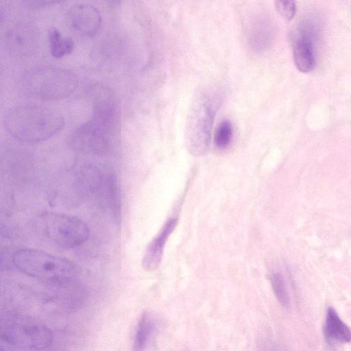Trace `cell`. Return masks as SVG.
I'll use <instances>...</instances> for the list:
<instances>
[{
    "label": "cell",
    "mask_w": 351,
    "mask_h": 351,
    "mask_svg": "<svg viewBox=\"0 0 351 351\" xmlns=\"http://www.w3.org/2000/svg\"><path fill=\"white\" fill-rule=\"evenodd\" d=\"M3 123L15 139L36 143L46 141L59 132L64 125L63 117L55 110L42 105L25 104L10 109Z\"/></svg>",
    "instance_id": "cell-1"
},
{
    "label": "cell",
    "mask_w": 351,
    "mask_h": 351,
    "mask_svg": "<svg viewBox=\"0 0 351 351\" xmlns=\"http://www.w3.org/2000/svg\"><path fill=\"white\" fill-rule=\"evenodd\" d=\"M12 262L25 275L51 285L66 284L75 274V267L70 261L36 249L17 250Z\"/></svg>",
    "instance_id": "cell-2"
},
{
    "label": "cell",
    "mask_w": 351,
    "mask_h": 351,
    "mask_svg": "<svg viewBox=\"0 0 351 351\" xmlns=\"http://www.w3.org/2000/svg\"><path fill=\"white\" fill-rule=\"evenodd\" d=\"M0 337L8 343L26 350H40L53 341L50 329L30 315L5 312L0 313Z\"/></svg>",
    "instance_id": "cell-3"
},
{
    "label": "cell",
    "mask_w": 351,
    "mask_h": 351,
    "mask_svg": "<svg viewBox=\"0 0 351 351\" xmlns=\"http://www.w3.org/2000/svg\"><path fill=\"white\" fill-rule=\"evenodd\" d=\"M77 85L78 79L74 73L51 66L33 69L22 80V87L27 94L46 100L66 98Z\"/></svg>",
    "instance_id": "cell-4"
},
{
    "label": "cell",
    "mask_w": 351,
    "mask_h": 351,
    "mask_svg": "<svg viewBox=\"0 0 351 351\" xmlns=\"http://www.w3.org/2000/svg\"><path fill=\"white\" fill-rule=\"evenodd\" d=\"M216 105L209 97L203 96L192 106L186 120L184 143L193 156H202L208 149Z\"/></svg>",
    "instance_id": "cell-5"
},
{
    "label": "cell",
    "mask_w": 351,
    "mask_h": 351,
    "mask_svg": "<svg viewBox=\"0 0 351 351\" xmlns=\"http://www.w3.org/2000/svg\"><path fill=\"white\" fill-rule=\"evenodd\" d=\"M45 232L57 245L70 249L85 243L89 228L80 219L64 213L47 212L43 216Z\"/></svg>",
    "instance_id": "cell-6"
},
{
    "label": "cell",
    "mask_w": 351,
    "mask_h": 351,
    "mask_svg": "<svg viewBox=\"0 0 351 351\" xmlns=\"http://www.w3.org/2000/svg\"><path fill=\"white\" fill-rule=\"evenodd\" d=\"M89 90L93 112L90 121L107 132L118 117L117 98L112 89L101 84H95Z\"/></svg>",
    "instance_id": "cell-7"
},
{
    "label": "cell",
    "mask_w": 351,
    "mask_h": 351,
    "mask_svg": "<svg viewBox=\"0 0 351 351\" xmlns=\"http://www.w3.org/2000/svg\"><path fill=\"white\" fill-rule=\"evenodd\" d=\"M104 130L90 121L79 126L71 135L69 143L75 150L94 155H103L109 149Z\"/></svg>",
    "instance_id": "cell-8"
},
{
    "label": "cell",
    "mask_w": 351,
    "mask_h": 351,
    "mask_svg": "<svg viewBox=\"0 0 351 351\" xmlns=\"http://www.w3.org/2000/svg\"><path fill=\"white\" fill-rule=\"evenodd\" d=\"M66 21L72 29L86 37L95 36L101 24L99 10L86 3H77L71 6L68 10Z\"/></svg>",
    "instance_id": "cell-9"
},
{
    "label": "cell",
    "mask_w": 351,
    "mask_h": 351,
    "mask_svg": "<svg viewBox=\"0 0 351 351\" xmlns=\"http://www.w3.org/2000/svg\"><path fill=\"white\" fill-rule=\"evenodd\" d=\"M177 223V218L169 219L149 243L142 260V266L145 270L152 271L158 268L162 260L165 243Z\"/></svg>",
    "instance_id": "cell-10"
},
{
    "label": "cell",
    "mask_w": 351,
    "mask_h": 351,
    "mask_svg": "<svg viewBox=\"0 0 351 351\" xmlns=\"http://www.w3.org/2000/svg\"><path fill=\"white\" fill-rule=\"evenodd\" d=\"M95 193L103 199L117 223L121 216V194L118 181L112 170L104 167L102 178Z\"/></svg>",
    "instance_id": "cell-11"
},
{
    "label": "cell",
    "mask_w": 351,
    "mask_h": 351,
    "mask_svg": "<svg viewBox=\"0 0 351 351\" xmlns=\"http://www.w3.org/2000/svg\"><path fill=\"white\" fill-rule=\"evenodd\" d=\"M324 330L326 339L330 342L348 343L350 341V328L331 306L326 312Z\"/></svg>",
    "instance_id": "cell-12"
},
{
    "label": "cell",
    "mask_w": 351,
    "mask_h": 351,
    "mask_svg": "<svg viewBox=\"0 0 351 351\" xmlns=\"http://www.w3.org/2000/svg\"><path fill=\"white\" fill-rule=\"evenodd\" d=\"M8 40L12 49L17 53L27 55L36 48L38 35L32 28L18 27L11 30Z\"/></svg>",
    "instance_id": "cell-13"
},
{
    "label": "cell",
    "mask_w": 351,
    "mask_h": 351,
    "mask_svg": "<svg viewBox=\"0 0 351 351\" xmlns=\"http://www.w3.org/2000/svg\"><path fill=\"white\" fill-rule=\"evenodd\" d=\"M293 60L295 66L303 73L310 72L315 66L313 45L298 40L293 47Z\"/></svg>",
    "instance_id": "cell-14"
},
{
    "label": "cell",
    "mask_w": 351,
    "mask_h": 351,
    "mask_svg": "<svg viewBox=\"0 0 351 351\" xmlns=\"http://www.w3.org/2000/svg\"><path fill=\"white\" fill-rule=\"evenodd\" d=\"M154 329V320L148 312H144L139 319L133 343L134 351H143L147 345Z\"/></svg>",
    "instance_id": "cell-15"
},
{
    "label": "cell",
    "mask_w": 351,
    "mask_h": 351,
    "mask_svg": "<svg viewBox=\"0 0 351 351\" xmlns=\"http://www.w3.org/2000/svg\"><path fill=\"white\" fill-rule=\"evenodd\" d=\"M49 40L51 55L60 58L71 53L74 48V42L71 38L64 37L56 28L50 29Z\"/></svg>",
    "instance_id": "cell-16"
},
{
    "label": "cell",
    "mask_w": 351,
    "mask_h": 351,
    "mask_svg": "<svg viewBox=\"0 0 351 351\" xmlns=\"http://www.w3.org/2000/svg\"><path fill=\"white\" fill-rule=\"evenodd\" d=\"M271 284L278 301L283 306L289 305V292L283 276L278 272H274L270 277Z\"/></svg>",
    "instance_id": "cell-17"
},
{
    "label": "cell",
    "mask_w": 351,
    "mask_h": 351,
    "mask_svg": "<svg viewBox=\"0 0 351 351\" xmlns=\"http://www.w3.org/2000/svg\"><path fill=\"white\" fill-rule=\"evenodd\" d=\"M232 136V127L231 123L226 119L218 125L215 134V143L219 148H225L230 143Z\"/></svg>",
    "instance_id": "cell-18"
},
{
    "label": "cell",
    "mask_w": 351,
    "mask_h": 351,
    "mask_svg": "<svg viewBox=\"0 0 351 351\" xmlns=\"http://www.w3.org/2000/svg\"><path fill=\"white\" fill-rule=\"evenodd\" d=\"M276 8L278 12L286 20H291L296 12V4L294 1H276Z\"/></svg>",
    "instance_id": "cell-19"
},
{
    "label": "cell",
    "mask_w": 351,
    "mask_h": 351,
    "mask_svg": "<svg viewBox=\"0 0 351 351\" xmlns=\"http://www.w3.org/2000/svg\"><path fill=\"white\" fill-rule=\"evenodd\" d=\"M258 351H282L276 343L271 339L263 340L258 346Z\"/></svg>",
    "instance_id": "cell-20"
},
{
    "label": "cell",
    "mask_w": 351,
    "mask_h": 351,
    "mask_svg": "<svg viewBox=\"0 0 351 351\" xmlns=\"http://www.w3.org/2000/svg\"><path fill=\"white\" fill-rule=\"evenodd\" d=\"M58 1H25V5L31 8H39L45 6L50 5Z\"/></svg>",
    "instance_id": "cell-21"
},
{
    "label": "cell",
    "mask_w": 351,
    "mask_h": 351,
    "mask_svg": "<svg viewBox=\"0 0 351 351\" xmlns=\"http://www.w3.org/2000/svg\"><path fill=\"white\" fill-rule=\"evenodd\" d=\"M0 351H5V350L0 348Z\"/></svg>",
    "instance_id": "cell-22"
}]
</instances>
